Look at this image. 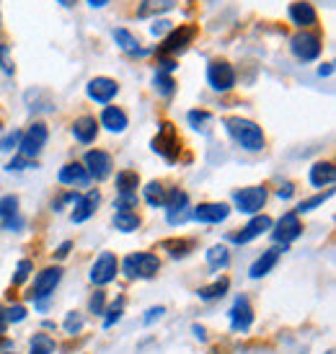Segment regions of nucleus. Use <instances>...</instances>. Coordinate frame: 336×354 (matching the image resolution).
I'll list each match as a JSON object with an SVG mask.
<instances>
[{"instance_id":"f257e3e1","label":"nucleus","mask_w":336,"mask_h":354,"mask_svg":"<svg viewBox=\"0 0 336 354\" xmlns=\"http://www.w3.org/2000/svg\"><path fill=\"white\" fill-rule=\"evenodd\" d=\"M225 129L230 132V138L236 140L238 145L248 153H259L267 145V138H264V129L259 127L256 122L243 117H227L225 119Z\"/></svg>"},{"instance_id":"f03ea898","label":"nucleus","mask_w":336,"mask_h":354,"mask_svg":"<svg viewBox=\"0 0 336 354\" xmlns=\"http://www.w3.org/2000/svg\"><path fill=\"white\" fill-rule=\"evenodd\" d=\"M119 269L127 279H153L160 272V259L150 251H138V254H129L119 264Z\"/></svg>"},{"instance_id":"7ed1b4c3","label":"nucleus","mask_w":336,"mask_h":354,"mask_svg":"<svg viewBox=\"0 0 336 354\" xmlns=\"http://www.w3.org/2000/svg\"><path fill=\"white\" fill-rule=\"evenodd\" d=\"M199 26L197 24H181L178 29H171L163 44L158 47V57H176L184 50H189V44L197 39Z\"/></svg>"},{"instance_id":"20e7f679","label":"nucleus","mask_w":336,"mask_h":354,"mask_svg":"<svg viewBox=\"0 0 336 354\" xmlns=\"http://www.w3.org/2000/svg\"><path fill=\"white\" fill-rule=\"evenodd\" d=\"M150 148H153V153H158L163 160H168V163H176L178 153H181V138H178L176 127H174L171 122H160L158 135L153 138Z\"/></svg>"},{"instance_id":"39448f33","label":"nucleus","mask_w":336,"mask_h":354,"mask_svg":"<svg viewBox=\"0 0 336 354\" xmlns=\"http://www.w3.org/2000/svg\"><path fill=\"white\" fill-rule=\"evenodd\" d=\"M47 138H50V132H47V124L44 122H34L26 132H21V140H19V156H26L31 160H37L44 145H47Z\"/></svg>"},{"instance_id":"423d86ee","label":"nucleus","mask_w":336,"mask_h":354,"mask_svg":"<svg viewBox=\"0 0 336 354\" xmlns=\"http://www.w3.org/2000/svg\"><path fill=\"white\" fill-rule=\"evenodd\" d=\"M290 50L300 62H313V59L321 57L324 44H321V37L316 31H297L295 37L290 39Z\"/></svg>"},{"instance_id":"0eeeda50","label":"nucleus","mask_w":336,"mask_h":354,"mask_svg":"<svg viewBox=\"0 0 336 354\" xmlns=\"http://www.w3.org/2000/svg\"><path fill=\"white\" fill-rule=\"evenodd\" d=\"M269 192L267 187H246V189H238L233 194V202H236L238 212L243 215H259L264 205H267Z\"/></svg>"},{"instance_id":"6e6552de","label":"nucleus","mask_w":336,"mask_h":354,"mask_svg":"<svg viewBox=\"0 0 336 354\" xmlns=\"http://www.w3.org/2000/svg\"><path fill=\"white\" fill-rule=\"evenodd\" d=\"M59 279H62V269L59 266H47V269H41L39 274L34 277V285L29 290V300L34 303H41V300H47V297L55 292V287L59 285Z\"/></svg>"},{"instance_id":"1a4fd4ad","label":"nucleus","mask_w":336,"mask_h":354,"mask_svg":"<svg viewBox=\"0 0 336 354\" xmlns=\"http://www.w3.org/2000/svg\"><path fill=\"white\" fill-rule=\"evenodd\" d=\"M207 83L212 91L218 93H227V91L236 86V70L225 59H212L207 65Z\"/></svg>"},{"instance_id":"9d476101","label":"nucleus","mask_w":336,"mask_h":354,"mask_svg":"<svg viewBox=\"0 0 336 354\" xmlns=\"http://www.w3.org/2000/svg\"><path fill=\"white\" fill-rule=\"evenodd\" d=\"M274 230H272V238H274V243L277 246H290L292 241H297V238L303 236V223H300V215H295V212H287V215H282L277 220V225H272Z\"/></svg>"},{"instance_id":"9b49d317","label":"nucleus","mask_w":336,"mask_h":354,"mask_svg":"<svg viewBox=\"0 0 336 354\" xmlns=\"http://www.w3.org/2000/svg\"><path fill=\"white\" fill-rule=\"evenodd\" d=\"M117 272H119V259L111 254V251H104V254L93 261V266H91V282L96 287L109 285V282L117 279Z\"/></svg>"},{"instance_id":"f8f14e48","label":"nucleus","mask_w":336,"mask_h":354,"mask_svg":"<svg viewBox=\"0 0 336 354\" xmlns=\"http://www.w3.org/2000/svg\"><path fill=\"white\" fill-rule=\"evenodd\" d=\"M83 168L88 171L91 178L106 181V178L111 176V171H114V160H111V156L104 153V150H88L86 158H83Z\"/></svg>"},{"instance_id":"ddd939ff","label":"nucleus","mask_w":336,"mask_h":354,"mask_svg":"<svg viewBox=\"0 0 336 354\" xmlns=\"http://www.w3.org/2000/svg\"><path fill=\"white\" fill-rule=\"evenodd\" d=\"M230 328L233 331H241V334H246L248 328L254 326V308H251V300L246 295H238L236 303L230 305Z\"/></svg>"},{"instance_id":"4468645a","label":"nucleus","mask_w":336,"mask_h":354,"mask_svg":"<svg viewBox=\"0 0 336 354\" xmlns=\"http://www.w3.org/2000/svg\"><path fill=\"white\" fill-rule=\"evenodd\" d=\"M86 93H88L91 101H96V104H104V106H109L111 99L119 93V83L114 78H106V75H99V78L88 80V86H86Z\"/></svg>"},{"instance_id":"2eb2a0df","label":"nucleus","mask_w":336,"mask_h":354,"mask_svg":"<svg viewBox=\"0 0 336 354\" xmlns=\"http://www.w3.org/2000/svg\"><path fill=\"white\" fill-rule=\"evenodd\" d=\"M272 225H274V220L269 215H254L251 220H248V225L246 227H241V233H236V236L230 238L233 243H238V246H246V243H251L254 238H259V236H264L267 230H272Z\"/></svg>"},{"instance_id":"dca6fc26","label":"nucleus","mask_w":336,"mask_h":354,"mask_svg":"<svg viewBox=\"0 0 336 354\" xmlns=\"http://www.w3.org/2000/svg\"><path fill=\"white\" fill-rule=\"evenodd\" d=\"M227 215H230V205H225V202H202V205L192 212V217H194L197 223H205V225L225 223Z\"/></svg>"},{"instance_id":"f3484780","label":"nucleus","mask_w":336,"mask_h":354,"mask_svg":"<svg viewBox=\"0 0 336 354\" xmlns=\"http://www.w3.org/2000/svg\"><path fill=\"white\" fill-rule=\"evenodd\" d=\"M287 16H290V21H292L295 26H300L303 31L310 29V26H316V21H318V13H316V8H313V3H308V0L290 3Z\"/></svg>"},{"instance_id":"a211bd4d","label":"nucleus","mask_w":336,"mask_h":354,"mask_svg":"<svg viewBox=\"0 0 336 354\" xmlns=\"http://www.w3.org/2000/svg\"><path fill=\"white\" fill-rule=\"evenodd\" d=\"M99 202H101L99 189H91V192H86V194H80V197L75 199L73 212H70V220H73V223H86L88 217H93Z\"/></svg>"},{"instance_id":"6ab92c4d","label":"nucleus","mask_w":336,"mask_h":354,"mask_svg":"<svg viewBox=\"0 0 336 354\" xmlns=\"http://www.w3.org/2000/svg\"><path fill=\"white\" fill-rule=\"evenodd\" d=\"M287 248L285 246H272V248H267L264 254L259 256L256 261L251 264V269H248V277L251 279H261V277H267L274 266H277V261H279V256L285 254Z\"/></svg>"},{"instance_id":"aec40b11","label":"nucleus","mask_w":336,"mask_h":354,"mask_svg":"<svg viewBox=\"0 0 336 354\" xmlns=\"http://www.w3.org/2000/svg\"><path fill=\"white\" fill-rule=\"evenodd\" d=\"M57 178H59V184H65V187H86L91 181V176H88V171L83 168V163H65V166L59 168V174H57Z\"/></svg>"},{"instance_id":"412c9836","label":"nucleus","mask_w":336,"mask_h":354,"mask_svg":"<svg viewBox=\"0 0 336 354\" xmlns=\"http://www.w3.org/2000/svg\"><path fill=\"white\" fill-rule=\"evenodd\" d=\"M99 135V122L96 117H78L73 122V138L83 142V145H91Z\"/></svg>"},{"instance_id":"4be33fe9","label":"nucleus","mask_w":336,"mask_h":354,"mask_svg":"<svg viewBox=\"0 0 336 354\" xmlns=\"http://www.w3.org/2000/svg\"><path fill=\"white\" fill-rule=\"evenodd\" d=\"M336 181V166L331 160H318L316 166L310 168V184L318 189L331 187Z\"/></svg>"},{"instance_id":"5701e85b","label":"nucleus","mask_w":336,"mask_h":354,"mask_svg":"<svg viewBox=\"0 0 336 354\" xmlns=\"http://www.w3.org/2000/svg\"><path fill=\"white\" fill-rule=\"evenodd\" d=\"M99 124H101V127H106L109 132H124V129H127V124H129V119L119 106H106L104 111H101Z\"/></svg>"},{"instance_id":"b1692460","label":"nucleus","mask_w":336,"mask_h":354,"mask_svg":"<svg viewBox=\"0 0 336 354\" xmlns=\"http://www.w3.org/2000/svg\"><path fill=\"white\" fill-rule=\"evenodd\" d=\"M174 8H176V0H142L138 8V16L140 19H153V16L168 13Z\"/></svg>"},{"instance_id":"393cba45","label":"nucleus","mask_w":336,"mask_h":354,"mask_svg":"<svg viewBox=\"0 0 336 354\" xmlns=\"http://www.w3.org/2000/svg\"><path fill=\"white\" fill-rule=\"evenodd\" d=\"M114 225H117V230H122V233H135V230L142 225V220H140V215L132 212V209H117V212H114Z\"/></svg>"},{"instance_id":"a878e982","label":"nucleus","mask_w":336,"mask_h":354,"mask_svg":"<svg viewBox=\"0 0 336 354\" xmlns=\"http://www.w3.org/2000/svg\"><path fill=\"white\" fill-rule=\"evenodd\" d=\"M114 39L122 50L127 52V55H142V47H140V39L127 29H114Z\"/></svg>"},{"instance_id":"bb28decb","label":"nucleus","mask_w":336,"mask_h":354,"mask_svg":"<svg viewBox=\"0 0 336 354\" xmlns=\"http://www.w3.org/2000/svg\"><path fill=\"white\" fill-rule=\"evenodd\" d=\"M138 171H119L117 174V194H138Z\"/></svg>"},{"instance_id":"cd10ccee","label":"nucleus","mask_w":336,"mask_h":354,"mask_svg":"<svg viewBox=\"0 0 336 354\" xmlns=\"http://www.w3.org/2000/svg\"><path fill=\"white\" fill-rule=\"evenodd\" d=\"M166 194L168 189L160 184V181H150L148 187L142 189V197H145V202H148L150 207H163L166 205Z\"/></svg>"},{"instance_id":"c85d7f7f","label":"nucleus","mask_w":336,"mask_h":354,"mask_svg":"<svg viewBox=\"0 0 336 354\" xmlns=\"http://www.w3.org/2000/svg\"><path fill=\"white\" fill-rule=\"evenodd\" d=\"M227 287H230V279L227 277H223V279H218V282H212V285L207 287H199L197 290V295L199 300H218V297H223L227 292Z\"/></svg>"},{"instance_id":"c756f323","label":"nucleus","mask_w":336,"mask_h":354,"mask_svg":"<svg viewBox=\"0 0 336 354\" xmlns=\"http://www.w3.org/2000/svg\"><path fill=\"white\" fill-rule=\"evenodd\" d=\"M207 264L209 269H215V272H220V269H225L227 264H230V251H227V246H212L207 251Z\"/></svg>"},{"instance_id":"7c9ffc66","label":"nucleus","mask_w":336,"mask_h":354,"mask_svg":"<svg viewBox=\"0 0 336 354\" xmlns=\"http://www.w3.org/2000/svg\"><path fill=\"white\" fill-rule=\"evenodd\" d=\"M184 207H189V197L184 189H168L166 194V205H163V209L166 212H176V209H184Z\"/></svg>"},{"instance_id":"2f4dec72","label":"nucleus","mask_w":336,"mask_h":354,"mask_svg":"<svg viewBox=\"0 0 336 354\" xmlns=\"http://www.w3.org/2000/svg\"><path fill=\"white\" fill-rule=\"evenodd\" d=\"M160 246L168 248V254L174 256V259H181V256H187L189 251L194 248V241H189V238H181V241H176V238H171V241H163Z\"/></svg>"},{"instance_id":"473e14b6","label":"nucleus","mask_w":336,"mask_h":354,"mask_svg":"<svg viewBox=\"0 0 336 354\" xmlns=\"http://www.w3.org/2000/svg\"><path fill=\"white\" fill-rule=\"evenodd\" d=\"M334 197V192L328 189V192H324V194H316V197H310V199H303L300 205H297V209H295V215H306V212H310V209H316V207H321L326 199H331Z\"/></svg>"},{"instance_id":"72a5a7b5","label":"nucleus","mask_w":336,"mask_h":354,"mask_svg":"<svg viewBox=\"0 0 336 354\" xmlns=\"http://www.w3.org/2000/svg\"><path fill=\"white\" fill-rule=\"evenodd\" d=\"M19 215V197L16 194H6L0 197V223L8 220V217Z\"/></svg>"},{"instance_id":"f704fd0d","label":"nucleus","mask_w":336,"mask_h":354,"mask_svg":"<svg viewBox=\"0 0 336 354\" xmlns=\"http://www.w3.org/2000/svg\"><path fill=\"white\" fill-rule=\"evenodd\" d=\"M153 83H156V91H158L160 96H171V93L176 91V80L171 78V73H160L158 70Z\"/></svg>"},{"instance_id":"c9c22d12","label":"nucleus","mask_w":336,"mask_h":354,"mask_svg":"<svg viewBox=\"0 0 336 354\" xmlns=\"http://www.w3.org/2000/svg\"><path fill=\"white\" fill-rule=\"evenodd\" d=\"M55 352V342L47 334H37L31 339V352L29 354H52Z\"/></svg>"},{"instance_id":"e433bc0d","label":"nucleus","mask_w":336,"mask_h":354,"mask_svg":"<svg viewBox=\"0 0 336 354\" xmlns=\"http://www.w3.org/2000/svg\"><path fill=\"white\" fill-rule=\"evenodd\" d=\"M62 328H65L70 336L80 334V331H83V315H80L78 310H70V313L65 315V324H62Z\"/></svg>"},{"instance_id":"4c0bfd02","label":"nucleus","mask_w":336,"mask_h":354,"mask_svg":"<svg viewBox=\"0 0 336 354\" xmlns=\"http://www.w3.org/2000/svg\"><path fill=\"white\" fill-rule=\"evenodd\" d=\"M122 308H124V297H119L109 310H104V313H106V318H104V328H111L114 324H119V318H122V313H124Z\"/></svg>"},{"instance_id":"58836bf2","label":"nucleus","mask_w":336,"mask_h":354,"mask_svg":"<svg viewBox=\"0 0 336 354\" xmlns=\"http://www.w3.org/2000/svg\"><path fill=\"white\" fill-rule=\"evenodd\" d=\"M31 269H34V264H31L29 259H21V261H19V266H16V274H13V287L24 285V282H26V279H29Z\"/></svg>"},{"instance_id":"ea45409f","label":"nucleus","mask_w":336,"mask_h":354,"mask_svg":"<svg viewBox=\"0 0 336 354\" xmlns=\"http://www.w3.org/2000/svg\"><path fill=\"white\" fill-rule=\"evenodd\" d=\"M88 310L93 315H101V313H104V310H106V292L96 290V292L91 295V300H88Z\"/></svg>"},{"instance_id":"a19ab883","label":"nucleus","mask_w":336,"mask_h":354,"mask_svg":"<svg viewBox=\"0 0 336 354\" xmlns=\"http://www.w3.org/2000/svg\"><path fill=\"white\" fill-rule=\"evenodd\" d=\"M6 168H8V171H29V168H39V163L26 156H16Z\"/></svg>"},{"instance_id":"79ce46f5","label":"nucleus","mask_w":336,"mask_h":354,"mask_svg":"<svg viewBox=\"0 0 336 354\" xmlns=\"http://www.w3.org/2000/svg\"><path fill=\"white\" fill-rule=\"evenodd\" d=\"M187 119H189V124H192V127L199 129V127H205L209 119H212V114H209V111H197V109H194V111H189L187 114Z\"/></svg>"},{"instance_id":"37998d69","label":"nucleus","mask_w":336,"mask_h":354,"mask_svg":"<svg viewBox=\"0 0 336 354\" xmlns=\"http://www.w3.org/2000/svg\"><path fill=\"white\" fill-rule=\"evenodd\" d=\"M24 318H26V308H24L21 303L10 305L8 310H6V321H8V324H21Z\"/></svg>"},{"instance_id":"c03bdc74","label":"nucleus","mask_w":336,"mask_h":354,"mask_svg":"<svg viewBox=\"0 0 336 354\" xmlns=\"http://www.w3.org/2000/svg\"><path fill=\"white\" fill-rule=\"evenodd\" d=\"M135 207H138V194H117L114 209H132L135 212Z\"/></svg>"},{"instance_id":"a18cd8bd","label":"nucleus","mask_w":336,"mask_h":354,"mask_svg":"<svg viewBox=\"0 0 336 354\" xmlns=\"http://www.w3.org/2000/svg\"><path fill=\"white\" fill-rule=\"evenodd\" d=\"M19 140H21V132L19 129H13V132H8L6 138L0 140V153H10V150L19 145Z\"/></svg>"},{"instance_id":"49530a36","label":"nucleus","mask_w":336,"mask_h":354,"mask_svg":"<svg viewBox=\"0 0 336 354\" xmlns=\"http://www.w3.org/2000/svg\"><path fill=\"white\" fill-rule=\"evenodd\" d=\"M0 68H3L6 75H13V70H16L13 59L8 57V44H0Z\"/></svg>"},{"instance_id":"de8ad7c7","label":"nucleus","mask_w":336,"mask_h":354,"mask_svg":"<svg viewBox=\"0 0 336 354\" xmlns=\"http://www.w3.org/2000/svg\"><path fill=\"white\" fill-rule=\"evenodd\" d=\"M189 217H192L189 207H184V209H176V212H168V225H184Z\"/></svg>"},{"instance_id":"09e8293b","label":"nucleus","mask_w":336,"mask_h":354,"mask_svg":"<svg viewBox=\"0 0 336 354\" xmlns=\"http://www.w3.org/2000/svg\"><path fill=\"white\" fill-rule=\"evenodd\" d=\"M3 227H6V230H10V233H19L21 227H24V217H21V212H19V215L8 217V220H3Z\"/></svg>"},{"instance_id":"8fccbe9b","label":"nucleus","mask_w":336,"mask_h":354,"mask_svg":"<svg viewBox=\"0 0 336 354\" xmlns=\"http://www.w3.org/2000/svg\"><path fill=\"white\" fill-rule=\"evenodd\" d=\"M163 313H166V308H163V305H156V308H150L148 313H145V318H142V321H145V326H150L153 321H158Z\"/></svg>"},{"instance_id":"3c124183","label":"nucleus","mask_w":336,"mask_h":354,"mask_svg":"<svg viewBox=\"0 0 336 354\" xmlns=\"http://www.w3.org/2000/svg\"><path fill=\"white\" fill-rule=\"evenodd\" d=\"M292 194H295V184H292V181H285V184L277 189V197L279 199H290Z\"/></svg>"},{"instance_id":"603ef678","label":"nucleus","mask_w":336,"mask_h":354,"mask_svg":"<svg viewBox=\"0 0 336 354\" xmlns=\"http://www.w3.org/2000/svg\"><path fill=\"white\" fill-rule=\"evenodd\" d=\"M70 248H73V243H70V241H65V243H59V248L55 251V259H57V261H62V259H68Z\"/></svg>"},{"instance_id":"864d4df0","label":"nucleus","mask_w":336,"mask_h":354,"mask_svg":"<svg viewBox=\"0 0 336 354\" xmlns=\"http://www.w3.org/2000/svg\"><path fill=\"white\" fill-rule=\"evenodd\" d=\"M192 331H194V336H197L199 342H207V334H205V328H202V326H199V324L192 326Z\"/></svg>"},{"instance_id":"5fc2aeb1","label":"nucleus","mask_w":336,"mask_h":354,"mask_svg":"<svg viewBox=\"0 0 336 354\" xmlns=\"http://www.w3.org/2000/svg\"><path fill=\"white\" fill-rule=\"evenodd\" d=\"M166 29H171V24H168V21H158V24L153 26V34L158 37V34H163V31H166Z\"/></svg>"},{"instance_id":"6e6d98bb","label":"nucleus","mask_w":336,"mask_h":354,"mask_svg":"<svg viewBox=\"0 0 336 354\" xmlns=\"http://www.w3.org/2000/svg\"><path fill=\"white\" fill-rule=\"evenodd\" d=\"M331 73H334V65H331V62H324V65L318 68V75H321V78H324V75H331Z\"/></svg>"},{"instance_id":"4d7b16f0","label":"nucleus","mask_w":336,"mask_h":354,"mask_svg":"<svg viewBox=\"0 0 336 354\" xmlns=\"http://www.w3.org/2000/svg\"><path fill=\"white\" fill-rule=\"evenodd\" d=\"M6 326H8V321H6V308L0 305V334H6Z\"/></svg>"},{"instance_id":"13d9d810","label":"nucleus","mask_w":336,"mask_h":354,"mask_svg":"<svg viewBox=\"0 0 336 354\" xmlns=\"http://www.w3.org/2000/svg\"><path fill=\"white\" fill-rule=\"evenodd\" d=\"M88 6H93V8H104V6H109V0H88Z\"/></svg>"},{"instance_id":"bf43d9fd","label":"nucleus","mask_w":336,"mask_h":354,"mask_svg":"<svg viewBox=\"0 0 336 354\" xmlns=\"http://www.w3.org/2000/svg\"><path fill=\"white\" fill-rule=\"evenodd\" d=\"M59 6H62V8H73V6H75V3H78V0H57Z\"/></svg>"}]
</instances>
